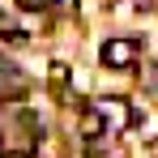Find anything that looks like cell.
I'll return each instance as SVG.
<instances>
[{"label":"cell","instance_id":"obj_1","mask_svg":"<svg viewBox=\"0 0 158 158\" xmlns=\"http://www.w3.org/2000/svg\"><path fill=\"white\" fill-rule=\"evenodd\" d=\"M98 56H103L107 69H128L132 60H137V43H132V39H107Z\"/></svg>","mask_w":158,"mask_h":158},{"label":"cell","instance_id":"obj_2","mask_svg":"<svg viewBox=\"0 0 158 158\" xmlns=\"http://www.w3.org/2000/svg\"><path fill=\"white\" fill-rule=\"evenodd\" d=\"M94 111H98L103 120H115V124H137V111H124V103H120V98H103Z\"/></svg>","mask_w":158,"mask_h":158},{"label":"cell","instance_id":"obj_3","mask_svg":"<svg viewBox=\"0 0 158 158\" xmlns=\"http://www.w3.org/2000/svg\"><path fill=\"white\" fill-rule=\"evenodd\" d=\"M81 132H85V137L103 132V115H98V111H85V115H81Z\"/></svg>","mask_w":158,"mask_h":158},{"label":"cell","instance_id":"obj_4","mask_svg":"<svg viewBox=\"0 0 158 158\" xmlns=\"http://www.w3.org/2000/svg\"><path fill=\"white\" fill-rule=\"evenodd\" d=\"M39 154H43V158H60V154H64V150H60V145H56L52 137H47V141H43V145H39Z\"/></svg>","mask_w":158,"mask_h":158},{"label":"cell","instance_id":"obj_5","mask_svg":"<svg viewBox=\"0 0 158 158\" xmlns=\"http://www.w3.org/2000/svg\"><path fill=\"white\" fill-rule=\"evenodd\" d=\"M52 81H56V85H60V81H69V64H60V60H56V64H52Z\"/></svg>","mask_w":158,"mask_h":158},{"label":"cell","instance_id":"obj_6","mask_svg":"<svg viewBox=\"0 0 158 158\" xmlns=\"http://www.w3.org/2000/svg\"><path fill=\"white\" fill-rule=\"evenodd\" d=\"M17 4H22V9H43L47 0H17Z\"/></svg>","mask_w":158,"mask_h":158},{"label":"cell","instance_id":"obj_7","mask_svg":"<svg viewBox=\"0 0 158 158\" xmlns=\"http://www.w3.org/2000/svg\"><path fill=\"white\" fill-rule=\"evenodd\" d=\"M0 158H30V154H22V150H4Z\"/></svg>","mask_w":158,"mask_h":158},{"label":"cell","instance_id":"obj_8","mask_svg":"<svg viewBox=\"0 0 158 158\" xmlns=\"http://www.w3.org/2000/svg\"><path fill=\"white\" fill-rule=\"evenodd\" d=\"M56 4H77V0H56Z\"/></svg>","mask_w":158,"mask_h":158}]
</instances>
